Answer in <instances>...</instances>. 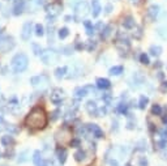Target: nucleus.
<instances>
[{
    "mask_svg": "<svg viewBox=\"0 0 167 166\" xmlns=\"http://www.w3.org/2000/svg\"><path fill=\"white\" fill-rule=\"evenodd\" d=\"M47 122H48L47 114H46L45 109L39 106L31 109V111L29 113V115L25 119L26 126L29 128H31V130H42V128L46 127Z\"/></svg>",
    "mask_w": 167,
    "mask_h": 166,
    "instance_id": "nucleus-1",
    "label": "nucleus"
},
{
    "mask_svg": "<svg viewBox=\"0 0 167 166\" xmlns=\"http://www.w3.org/2000/svg\"><path fill=\"white\" fill-rule=\"evenodd\" d=\"M28 64H29V59H28V56H26L25 54H22V52L14 55L13 59H12V62H11L12 69H13V72H16V73L24 72V71L28 68Z\"/></svg>",
    "mask_w": 167,
    "mask_h": 166,
    "instance_id": "nucleus-2",
    "label": "nucleus"
},
{
    "mask_svg": "<svg viewBox=\"0 0 167 166\" xmlns=\"http://www.w3.org/2000/svg\"><path fill=\"white\" fill-rule=\"evenodd\" d=\"M14 47V39L12 37L5 35L0 38V52H8Z\"/></svg>",
    "mask_w": 167,
    "mask_h": 166,
    "instance_id": "nucleus-3",
    "label": "nucleus"
},
{
    "mask_svg": "<svg viewBox=\"0 0 167 166\" xmlns=\"http://www.w3.org/2000/svg\"><path fill=\"white\" fill-rule=\"evenodd\" d=\"M41 59L45 64H52L57 60V54L54 50H45L41 54Z\"/></svg>",
    "mask_w": 167,
    "mask_h": 166,
    "instance_id": "nucleus-4",
    "label": "nucleus"
},
{
    "mask_svg": "<svg viewBox=\"0 0 167 166\" xmlns=\"http://www.w3.org/2000/svg\"><path fill=\"white\" fill-rule=\"evenodd\" d=\"M50 98H51V101L54 102L55 105L60 103V102L63 101V98H64V90L60 89V88H55V89H52L51 94H50Z\"/></svg>",
    "mask_w": 167,
    "mask_h": 166,
    "instance_id": "nucleus-5",
    "label": "nucleus"
},
{
    "mask_svg": "<svg viewBox=\"0 0 167 166\" xmlns=\"http://www.w3.org/2000/svg\"><path fill=\"white\" fill-rule=\"evenodd\" d=\"M31 28H33L31 22H26V24H24L22 30H21V38H22L24 41L30 39V35H31Z\"/></svg>",
    "mask_w": 167,
    "mask_h": 166,
    "instance_id": "nucleus-6",
    "label": "nucleus"
},
{
    "mask_svg": "<svg viewBox=\"0 0 167 166\" xmlns=\"http://www.w3.org/2000/svg\"><path fill=\"white\" fill-rule=\"evenodd\" d=\"M74 11H76V14H78V16H82V14H86V13H88V11H89L88 3H86V1H80V3L76 5Z\"/></svg>",
    "mask_w": 167,
    "mask_h": 166,
    "instance_id": "nucleus-7",
    "label": "nucleus"
},
{
    "mask_svg": "<svg viewBox=\"0 0 167 166\" xmlns=\"http://www.w3.org/2000/svg\"><path fill=\"white\" fill-rule=\"evenodd\" d=\"M88 130L93 133L95 137H103V131L101 130V127L97 124H88Z\"/></svg>",
    "mask_w": 167,
    "mask_h": 166,
    "instance_id": "nucleus-8",
    "label": "nucleus"
},
{
    "mask_svg": "<svg viewBox=\"0 0 167 166\" xmlns=\"http://www.w3.org/2000/svg\"><path fill=\"white\" fill-rule=\"evenodd\" d=\"M60 11H62V5H60L59 3H54V4H51V5H50V7L47 8L48 14L51 13V17H52V18H54L55 16H57Z\"/></svg>",
    "mask_w": 167,
    "mask_h": 166,
    "instance_id": "nucleus-9",
    "label": "nucleus"
},
{
    "mask_svg": "<svg viewBox=\"0 0 167 166\" xmlns=\"http://www.w3.org/2000/svg\"><path fill=\"white\" fill-rule=\"evenodd\" d=\"M101 11H102V7H101L98 0H91V13H93V17H98Z\"/></svg>",
    "mask_w": 167,
    "mask_h": 166,
    "instance_id": "nucleus-10",
    "label": "nucleus"
},
{
    "mask_svg": "<svg viewBox=\"0 0 167 166\" xmlns=\"http://www.w3.org/2000/svg\"><path fill=\"white\" fill-rule=\"evenodd\" d=\"M97 86H98L99 89H108V88L111 86V82H110V80H107V79L99 77V79H97Z\"/></svg>",
    "mask_w": 167,
    "mask_h": 166,
    "instance_id": "nucleus-11",
    "label": "nucleus"
},
{
    "mask_svg": "<svg viewBox=\"0 0 167 166\" xmlns=\"http://www.w3.org/2000/svg\"><path fill=\"white\" fill-rule=\"evenodd\" d=\"M56 157L59 160L60 163H64L65 160H67V150L64 148H57L56 149Z\"/></svg>",
    "mask_w": 167,
    "mask_h": 166,
    "instance_id": "nucleus-12",
    "label": "nucleus"
},
{
    "mask_svg": "<svg viewBox=\"0 0 167 166\" xmlns=\"http://www.w3.org/2000/svg\"><path fill=\"white\" fill-rule=\"evenodd\" d=\"M158 12H159V7L158 5H151L149 9H147V14L151 20H156V17L158 16Z\"/></svg>",
    "mask_w": 167,
    "mask_h": 166,
    "instance_id": "nucleus-13",
    "label": "nucleus"
},
{
    "mask_svg": "<svg viewBox=\"0 0 167 166\" xmlns=\"http://www.w3.org/2000/svg\"><path fill=\"white\" fill-rule=\"evenodd\" d=\"M85 107H86V110H88V113H90V114H95L97 111H98V106H97V103L93 101L86 102Z\"/></svg>",
    "mask_w": 167,
    "mask_h": 166,
    "instance_id": "nucleus-14",
    "label": "nucleus"
},
{
    "mask_svg": "<svg viewBox=\"0 0 167 166\" xmlns=\"http://www.w3.org/2000/svg\"><path fill=\"white\" fill-rule=\"evenodd\" d=\"M67 71H68V68L67 67H59L55 69V76H56V79H63V77L65 76V73H67Z\"/></svg>",
    "mask_w": 167,
    "mask_h": 166,
    "instance_id": "nucleus-15",
    "label": "nucleus"
},
{
    "mask_svg": "<svg viewBox=\"0 0 167 166\" xmlns=\"http://www.w3.org/2000/svg\"><path fill=\"white\" fill-rule=\"evenodd\" d=\"M123 26H124L125 29H132L133 26H135V21H133V17L130 16H127L124 18V21H123Z\"/></svg>",
    "mask_w": 167,
    "mask_h": 166,
    "instance_id": "nucleus-16",
    "label": "nucleus"
},
{
    "mask_svg": "<svg viewBox=\"0 0 167 166\" xmlns=\"http://www.w3.org/2000/svg\"><path fill=\"white\" fill-rule=\"evenodd\" d=\"M88 94V88H77L74 90V96L76 98H82V97H85Z\"/></svg>",
    "mask_w": 167,
    "mask_h": 166,
    "instance_id": "nucleus-17",
    "label": "nucleus"
},
{
    "mask_svg": "<svg viewBox=\"0 0 167 166\" xmlns=\"http://www.w3.org/2000/svg\"><path fill=\"white\" fill-rule=\"evenodd\" d=\"M13 143H14V140H13V137H12L11 135H5V136L1 137V144H3L4 146H9L11 144H13Z\"/></svg>",
    "mask_w": 167,
    "mask_h": 166,
    "instance_id": "nucleus-18",
    "label": "nucleus"
},
{
    "mask_svg": "<svg viewBox=\"0 0 167 166\" xmlns=\"http://www.w3.org/2000/svg\"><path fill=\"white\" fill-rule=\"evenodd\" d=\"M22 11H24V1H20V3H17L13 7V14H16V16L21 14Z\"/></svg>",
    "mask_w": 167,
    "mask_h": 166,
    "instance_id": "nucleus-19",
    "label": "nucleus"
},
{
    "mask_svg": "<svg viewBox=\"0 0 167 166\" xmlns=\"http://www.w3.org/2000/svg\"><path fill=\"white\" fill-rule=\"evenodd\" d=\"M84 26H85V29H86V33H88L89 35H93V34H94L93 24H91L90 21H84Z\"/></svg>",
    "mask_w": 167,
    "mask_h": 166,
    "instance_id": "nucleus-20",
    "label": "nucleus"
},
{
    "mask_svg": "<svg viewBox=\"0 0 167 166\" xmlns=\"http://www.w3.org/2000/svg\"><path fill=\"white\" fill-rule=\"evenodd\" d=\"M120 73H123V67L122 65H114L112 68L110 69V75H115V76H118V75H120Z\"/></svg>",
    "mask_w": 167,
    "mask_h": 166,
    "instance_id": "nucleus-21",
    "label": "nucleus"
},
{
    "mask_svg": "<svg viewBox=\"0 0 167 166\" xmlns=\"http://www.w3.org/2000/svg\"><path fill=\"white\" fill-rule=\"evenodd\" d=\"M33 161H34V163L37 166L42 162V154H41L39 150H35V152H34V154H33Z\"/></svg>",
    "mask_w": 167,
    "mask_h": 166,
    "instance_id": "nucleus-22",
    "label": "nucleus"
},
{
    "mask_svg": "<svg viewBox=\"0 0 167 166\" xmlns=\"http://www.w3.org/2000/svg\"><path fill=\"white\" fill-rule=\"evenodd\" d=\"M68 34H69L68 28H62V29H59V33H57V35H59L60 39H65V38L68 37Z\"/></svg>",
    "mask_w": 167,
    "mask_h": 166,
    "instance_id": "nucleus-23",
    "label": "nucleus"
},
{
    "mask_svg": "<svg viewBox=\"0 0 167 166\" xmlns=\"http://www.w3.org/2000/svg\"><path fill=\"white\" fill-rule=\"evenodd\" d=\"M147 103H149V98H147V97H145V96H141V97H140V101H139L140 109H145Z\"/></svg>",
    "mask_w": 167,
    "mask_h": 166,
    "instance_id": "nucleus-24",
    "label": "nucleus"
},
{
    "mask_svg": "<svg viewBox=\"0 0 167 166\" xmlns=\"http://www.w3.org/2000/svg\"><path fill=\"white\" fill-rule=\"evenodd\" d=\"M85 156L86 153L84 152V150H77L76 153H74V158H76V161H82V160H85Z\"/></svg>",
    "mask_w": 167,
    "mask_h": 166,
    "instance_id": "nucleus-25",
    "label": "nucleus"
},
{
    "mask_svg": "<svg viewBox=\"0 0 167 166\" xmlns=\"http://www.w3.org/2000/svg\"><path fill=\"white\" fill-rule=\"evenodd\" d=\"M43 34H45V29H43V26L41 25V24H37V25H35V35L42 37Z\"/></svg>",
    "mask_w": 167,
    "mask_h": 166,
    "instance_id": "nucleus-26",
    "label": "nucleus"
},
{
    "mask_svg": "<svg viewBox=\"0 0 167 166\" xmlns=\"http://www.w3.org/2000/svg\"><path fill=\"white\" fill-rule=\"evenodd\" d=\"M151 113H153L154 115H161V114H162V107L159 106V105H153V107H151Z\"/></svg>",
    "mask_w": 167,
    "mask_h": 166,
    "instance_id": "nucleus-27",
    "label": "nucleus"
},
{
    "mask_svg": "<svg viewBox=\"0 0 167 166\" xmlns=\"http://www.w3.org/2000/svg\"><path fill=\"white\" fill-rule=\"evenodd\" d=\"M150 51H151V54L153 55H161V52H162V47H159V46H153V47H150Z\"/></svg>",
    "mask_w": 167,
    "mask_h": 166,
    "instance_id": "nucleus-28",
    "label": "nucleus"
},
{
    "mask_svg": "<svg viewBox=\"0 0 167 166\" xmlns=\"http://www.w3.org/2000/svg\"><path fill=\"white\" fill-rule=\"evenodd\" d=\"M140 62L142 63V64H145V65H147L150 63V60H149V56H147L146 54H141L140 55Z\"/></svg>",
    "mask_w": 167,
    "mask_h": 166,
    "instance_id": "nucleus-29",
    "label": "nucleus"
},
{
    "mask_svg": "<svg viewBox=\"0 0 167 166\" xmlns=\"http://www.w3.org/2000/svg\"><path fill=\"white\" fill-rule=\"evenodd\" d=\"M33 50H34V54H35V55H39V56H41V54L43 52L42 48H41L39 46L37 45V43H33Z\"/></svg>",
    "mask_w": 167,
    "mask_h": 166,
    "instance_id": "nucleus-30",
    "label": "nucleus"
},
{
    "mask_svg": "<svg viewBox=\"0 0 167 166\" xmlns=\"http://www.w3.org/2000/svg\"><path fill=\"white\" fill-rule=\"evenodd\" d=\"M69 144H71L73 148H78V146L81 145V141H80V139H72V140L69 141Z\"/></svg>",
    "mask_w": 167,
    "mask_h": 166,
    "instance_id": "nucleus-31",
    "label": "nucleus"
},
{
    "mask_svg": "<svg viewBox=\"0 0 167 166\" xmlns=\"http://www.w3.org/2000/svg\"><path fill=\"white\" fill-rule=\"evenodd\" d=\"M111 33V26H106L105 30H102V38H107Z\"/></svg>",
    "mask_w": 167,
    "mask_h": 166,
    "instance_id": "nucleus-32",
    "label": "nucleus"
},
{
    "mask_svg": "<svg viewBox=\"0 0 167 166\" xmlns=\"http://www.w3.org/2000/svg\"><path fill=\"white\" fill-rule=\"evenodd\" d=\"M118 110H119L120 113H127V105H120L119 107H118Z\"/></svg>",
    "mask_w": 167,
    "mask_h": 166,
    "instance_id": "nucleus-33",
    "label": "nucleus"
},
{
    "mask_svg": "<svg viewBox=\"0 0 167 166\" xmlns=\"http://www.w3.org/2000/svg\"><path fill=\"white\" fill-rule=\"evenodd\" d=\"M48 42H50V43L54 42V33H52L51 28H50V33H48Z\"/></svg>",
    "mask_w": 167,
    "mask_h": 166,
    "instance_id": "nucleus-34",
    "label": "nucleus"
},
{
    "mask_svg": "<svg viewBox=\"0 0 167 166\" xmlns=\"http://www.w3.org/2000/svg\"><path fill=\"white\" fill-rule=\"evenodd\" d=\"M59 113H60L59 110H55L54 113H52V115H54V116H52V120H55V119H57V116H59Z\"/></svg>",
    "mask_w": 167,
    "mask_h": 166,
    "instance_id": "nucleus-35",
    "label": "nucleus"
},
{
    "mask_svg": "<svg viewBox=\"0 0 167 166\" xmlns=\"http://www.w3.org/2000/svg\"><path fill=\"white\" fill-rule=\"evenodd\" d=\"M38 166H51V163L48 162V161H42V162H41Z\"/></svg>",
    "mask_w": 167,
    "mask_h": 166,
    "instance_id": "nucleus-36",
    "label": "nucleus"
},
{
    "mask_svg": "<svg viewBox=\"0 0 167 166\" xmlns=\"http://www.w3.org/2000/svg\"><path fill=\"white\" fill-rule=\"evenodd\" d=\"M89 42H90V43H89L88 50H91V48H94V47H95V43H91V41H89Z\"/></svg>",
    "mask_w": 167,
    "mask_h": 166,
    "instance_id": "nucleus-37",
    "label": "nucleus"
},
{
    "mask_svg": "<svg viewBox=\"0 0 167 166\" xmlns=\"http://www.w3.org/2000/svg\"><path fill=\"white\" fill-rule=\"evenodd\" d=\"M111 8H112V7H111L110 4H108V5L106 7V13H110V12H111Z\"/></svg>",
    "mask_w": 167,
    "mask_h": 166,
    "instance_id": "nucleus-38",
    "label": "nucleus"
},
{
    "mask_svg": "<svg viewBox=\"0 0 167 166\" xmlns=\"http://www.w3.org/2000/svg\"><path fill=\"white\" fill-rule=\"evenodd\" d=\"M71 18H72L71 16H65V21H69V20H71Z\"/></svg>",
    "mask_w": 167,
    "mask_h": 166,
    "instance_id": "nucleus-39",
    "label": "nucleus"
},
{
    "mask_svg": "<svg viewBox=\"0 0 167 166\" xmlns=\"http://www.w3.org/2000/svg\"><path fill=\"white\" fill-rule=\"evenodd\" d=\"M163 123H167V116H163Z\"/></svg>",
    "mask_w": 167,
    "mask_h": 166,
    "instance_id": "nucleus-40",
    "label": "nucleus"
},
{
    "mask_svg": "<svg viewBox=\"0 0 167 166\" xmlns=\"http://www.w3.org/2000/svg\"><path fill=\"white\" fill-rule=\"evenodd\" d=\"M1 34H3V29H0V35H1Z\"/></svg>",
    "mask_w": 167,
    "mask_h": 166,
    "instance_id": "nucleus-41",
    "label": "nucleus"
},
{
    "mask_svg": "<svg viewBox=\"0 0 167 166\" xmlns=\"http://www.w3.org/2000/svg\"><path fill=\"white\" fill-rule=\"evenodd\" d=\"M0 123H3V118L1 116H0Z\"/></svg>",
    "mask_w": 167,
    "mask_h": 166,
    "instance_id": "nucleus-42",
    "label": "nucleus"
}]
</instances>
